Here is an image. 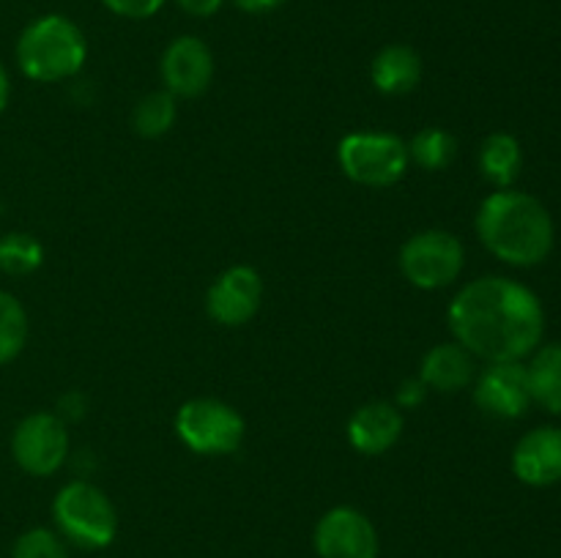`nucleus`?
I'll use <instances>...</instances> for the list:
<instances>
[{
    "label": "nucleus",
    "mask_w": 561,
    "mask_h": 558,
    "mask_svg": "<svg viewBox=\"0 0 561 558\" xmlns=\"http://www.w3.org/2000/svg\"><path fill=\"white\" fill-rule=\"evenodd\" d=\"M449 332L474 359L524 361L542 345L546 310L535 290L510 277H480L455 293Z\"/></svg>",
    "instance_id": "1"
},
{
    "label": "nucleus",
    "mask_w": 561,
    "mask_h": 558,
    "mask_svg": "<svg viewBox=\"0 0 561 558\" xmlns=\"http://www.w3.org/2000/svg\"><path fill=\"white\" fill-rule=\"evenodd\" d=\"M482 246L502 263L531 268L553 249V219L537 197L518 189H496L480 202L474 219Z\"/></svg>",
    "instance_id": "2"
},
{
    "label": "nucleus",
    "mask_w": 561,
    "mask_h": 558,
    "mask_svg": "<svg viewBox=\"0 0 561 558\" xmlns=\"http://www.w3.org/2000/svg\"><path fill=\"white\" fill-rule=\"evenodd\" d=\"M85 60V33L64 14L38 16L16 38V63L33 82L71 80L80 74Z\"/></svg>",
    "instance_id": "3"
},
{
    "label": "nucleus",
    "mask_w": 561,
    "mask_h": 558,
    "mask_svg": "<svg viewBox=\"0 0 561 558\" xmlns=\"http://www.w3.org/2000/svg\"><path fill=\"white\" fill-rule=\"evenodd\" d=\"M55 531L80 550H104L118 534V512L104 490L85 479H75L58 490L53 501Z\"/></svg>",
    "instance_id": "4"
},
{
    "label": "nucleus",
    "mask_w": 561,
    "mask_h": 558,
    "mask_svg": "<svg viewBox=\"0 0 561 558\" xmlns=\"http://www.w3.org/2000/svg\"><path fill=\"white\" fill-rule=\"evenodd\" d=\"M337 164L354 184L387 189L409 173V142L389 131H351L337 142Z\"/></svg>",
    "instance_id": "5"
},
{
    "label": "nucleus",
    "mask_w": 561,
    "mask_h": 558,
    "mask_svg": "<svg viewBox=\"0 0 561 558\" xmlns=\"http://www.w3.org/2000/svg\"><path fill=\"white\" fill-rule=\"evenodd\" d=\"M173 427L190 452L206 454V457H225V454L239 452L247 435L244 416L233 405L214 397L186 399L175 410Z\"/></svg>",
    "instance_id": "6"
},
{
    "label": "nucleus",
    "mask_w": 561,
    "mask_h": 558,
    "mask_svg": "<svg viewBox=\"0 0 561 558\" xmlns=\"http://www.w3.org/2000/svg\"><path fill=\"white\" fill-rule=\"evenodd\" d=\"M398 266L403 277L420 290H444L455 284L466 266V249L458 235L442 228H427L405 239Z\"/></svg>",
    "instance_id": "7"
},
{
    "label": "nucleus",
    "mask_w": 561,
    "mask_h": 558,
    "mask_svg": "<svg viewBox=\"0 0 561 558\" xmlns=\"http://www.w3.org/2000/svg\"><path fill=\"white\" fill-rule=\"evenodd\" d=\"M11 457L27 476L47 479L58 474L69 460V427L49 410L27 414L11 432Z\"/></svg>",
    "instance_id": "8"
},
{
    "label": "nucleus",
    "mask_w": 561,
    "mask_h": 558,
    "mask_svg": "<svg viewBox=\"0 0 561 558\" xmlns=\"http://www.w3.org/2000/svg\"><path fill=\"white\" fill-rule=\"evenodd\" d=\"M318 558H378V531L356 507H334L312 531Z\"/></svg>",
    "instance_id": "9"
},
{
    "label": "nucleus",
    "mask_w": 561,
    "mask_h": 558,
    "mask_svg": "<svg viewBox=\"0 0 561 558\" xmlns=\"http://www.w3.org/2000/svg\"><path fill=\"white\" fill-rule=\"evenodd\" d=\"M263 301V279L247 263L230 266L208 284L206 315L225 328L250 323L257 315Z\"/></svg>",
    "instance_id": "10"
},
{
    "label": "nucleus",
    "mask_w": 561,
    "mask_h": 558,
    "mask_svg": "<svg viewBox=\"0 0 561 558\" xmlns=\"http://www.w3.org/2000/svg\"><path fill=\"white\" fill-rule=\"evenodd\" d=\"M474 403L485 416L515 421L529 410L531 392L524 361H493L474 377Z\"/></svg>",
    "instance_id": "11"
},
{
    "label": "nucleus",
    "mask_w": 561,
    "mask_h": 558,
    "mask_svg": "<svg viewBox=\"0 0 561 558\" xmlns=\"http://www.w3.org/2000/svg\"><path fill=\"white\" fill-rule=\"evenodd\" d=\"M164 91L175 98H197L211 88L214 53L203 38L179 36L164 47L159 60Z\"/></svg>",
    "instance_id": "12"
},
{
    "label": "nucleus",
    "mask_w": 561,
    "mask_h": 558,
    "mask_svg": "<svg viewBox=\"0 0 561 558\" xmlns=\"http://www.w3.org/2000/svg\"><path fill=\"white\" fill-rule=\"evenodd\" d=\"M403 410L394 403H365L351 414L348 425H345V435L348 443L365 457H378V454H387L394 443L403 435Z\"/></svg>",
    "instance_id": "13"
},
{
    "label": "nucleus",
    "mask_w": 561,
    "mask_h": 558,
    "mask_svg": "<svg viewBox=\"0 0 561 558\" xmlns=\"http://www.w3.org/2000/svg\"><path fill=\"white\" fill-rule=\"evenodd\" d=\"M513 474L529 487L561 481V427H537L513 449Z\"/></svg>",
    "instance_id": "14"
},
{
    "label": "nucleus",
    "mask_w": 561,
    "mask_h": 558,
    "mask_svg": "<svg viewBox=\"0 0 561 558\" xmlns=\"http://www.w3.org/2000/svg\"><path fill=\"white\" fill-rule=\"evenodd\" d=\"M477 377V359L460 342H442L433 345L420 364V381L431 392L455 394L463 392L474 383Z\"/></svg>",
    "instance_id": "15"
},
{
    "label": "nucleus",
    "mask_w": 561,
    "mask_h": 558,
    "mask_svg": "<svg viewBox=\"0 0 561 558\" xmlns=\"http://www.w3.org/2000/svg\"><path fill=\"white\" fill-rule=\"evenodd\" d=\"M373 88L383 96H405L422 82V58L409 44H387L370 63Z\"/></svg>",
    "instance_id": "16"
},
{
    "label": "nucleus",
    "mask_w": 561,
    "mask_h": 558,
    "mask_svg": "<svg viewBox=\"0 0 561 558\" xmlns=\"http://www.w3.org/2000/svg\"><path fill=\"white\" fill-rule=\"evenodd\" d=\"M482 178L496 189H513L518 181L520 167H524V151H520L518 137L510 131H493L482 140L480 153H477Z\"/></svg>",
    "instance_id": "17"
},
{
    "label": "nucleus",
    "mask_w": 561,
    "mask_h": 558,
    "mask_svg": "<svg viewBox=\"0 0 561 558\" xmlns=\"http://www.w3.org/2000/svg\"><path fill=\"white\" fill-rule=\"evenodd\" d=\"M531 403L548 414H561V342H548L531 353L526 364Z\"/></svg>",
    "instance_id": "18"
},
{
    "label": "nucleus",
    "mask_w": 561,
    "mask_h": 558,
    "mask_svg": "<svg viewBox=\"0 0 561 558\" xmlns=\"http://www.w3.org/2000/svg\"><path fill=\"white\" fill-rule=\"evenodd\" d=\"M175 115H179V104H175L173 93H168L164 88L151 91L137 98L135 109H131V129L146 140H159L175 126Z\"/></svg>",
    "instance_id": "19"
},
{
    "label": "nucleus",
    "mask_w": 561,
    "mask_h": 558,
    "mask_svg": "<svg viewBox=\"0 0 561 558\" xmlns=\"http://www.w3.org/2000/svg\"><path fill=\"white\" fill-rule=\"evenodd\" d=\"M409 156L416 167L427 170V173H442L458 156V140L453 131L442 129V126H425L411 137Z\"/></svg>",
    "instance_id": "20"
},
{
    "label": "nucleus",
    "mask_w": 561,
    "mask_h": 558,
    "mask_svg": "<svg viewBox=\"0 0 561 558\" xmlns=\"http://www.w3.org/2000/svg\"><path fill=\"white\" fill-rule=\"evenodd\" d=\"M44 263V246L31 233L0 235V271L9 277H27Z\"/></svg>",
    "instance_id": "21"
},
{
    "label": "nucleus",
    "mask_w": 561,
    "mask_h": 558,
    "mask_svg": "<svg viewBox=\"0 0 561 558\" xmlns=\"http://www.w3.org/2000/svg\"><path fill=\"white\" fill-rule=\"evenodd\" d=\"M27 342V312L16 295L0 290V367L14 361Z\"/></svg>",
    "instance_id": "22"
},
{
    "label": "nucleus",
    "mask_w": 561,
    "mask_h": 558,
    "mask_svg": "<svg viewBox=\"0 0 561 558\" xmlns=\"http://www.w3.org/2000/svg\"><path fill=\"white\" fill-rule=\"evenodd\" d=\"M11 558H69V545L55 528H27L16 536Z\"/></svg>",
    "instance_id": "23"
},
{
    "label": "nucleus",
    "mask_w": 561,
    "mask_h": 558,
    "mask_svg": "<svg viewBox=\"0 0 561 558\" xmlns=\"http://www.w3.org/2000/svg\"><path fill=\"white\" fill-rule=\"evenodd\" d=\"M113 14L126 16V20H148L157 11H162V5L168 0H102Z\"/></svg>",
    "instance_id": "24"
},
{
    "label": "nucleus",
    "mask_w": 561,
    "mask_h": 558,
    "mask_svg": "<svg viewBox=\"0 0 561 558\" xmlns=\"http://www.w3.org/2000/svg\"><path fill=\"white\" fill-rule=\"evenodd\" d=\"M427 392H431V388H427L425 383L420 381V375L405 377V381L400 383L398 394H394V405H398L400 410H414V408H420L422 403H425Z\"/></svg>",
    "instance_id": "25"
},
{
    "label": "nucleus",
    "mask_w": 561,
    "mask_h": 558,
    "mask_svg": "<svg viewBox=\"0 0 561 558\" xmlns=\"http://www.w3.org/2000/svg\"><path fill=\"white\" fill-rule=\"evenodd\" d=\"M58 416L69 425V421H77L85 416V397L80 392H69L58 399Z\"/></svg>",
    "instance_id": "26"
},
{
    "label": "nucleus",
    "mask_w": 561,
    "mask_h": 558,
    "mask_svg": "<svg viewBox=\"0 0 561 558\" xmlns=\"http://www.w3.org/2000/svg\"><path fill=\"white\" fill-rule=\"evenodd\" d=\"M175 5L190 16H214L219 5H222V0H175Z\"/></svg>",
    "instance_id": "27"
},
{
    "label": "nucleus",
    "mask_w": 561,
    "mask_h": 558,
    "mask_svg": "<svg viewBox=\"0 0 561 558\" xmlns=\"http://www.w3.org/2000/svg\"><path fill=\"white\" fill-rule=\"evenodd\" d=\"M236 5H239L241 11H247V14H266V11H274L279 9V5H285L288 0H233Z\"/></svg>",
    "instance_id": "28"
},
{
    "label": "nucleus",
    "mask_w": 561,
    "mask_h": 558,
    "mask_svg": "<svg viewBox=\"0 0 561 558\" xmlns=\"http://www.w3.org/2000/svg\"><path fill=\"white\" fill-rule=\"evenodd\" d=\"M9 96H11V80H9V71L5 66L0 63V113L9 107Z\"/></svg>",
    "instance_id": "29"
}]
</instances>
